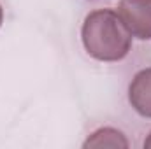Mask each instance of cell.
<instances>
[{"mask_svg":"<svg viewBox=\"0 0 151 149\" xmlns=\"http://www.w3.org/2000/svg\"><path fill=\"white\" fill-rule=\"evenodd\" d=\"M83 44L93 58L100 62H118L125 58L132 46V34L111 9H99L86 16L83 23Z\"/></svg>","mask_w":151,"mask_h":149,"instance_id":"6da1fadb","label":"cell"},{"mask_svg":"<svg viewBox=\"0 0 151 149\" xmlns=\"http://www.w3.org/2000/svg\"><path fill=\"white\" fill-rule=\"evenodd\" d=\"M118 14L134 37L151 39V0H119Z\"/></svg>","mask_w":151,"mask_h":149,"instance_id":"7a4b0ae2","label":"cell"},{"mask_svg":"<svg viewBox=\"0 0 151 149\" xmlns=\"http://www.w3.org/2000/svg\"><path fill=\"white\" fill-rule=\"evenodd\" d=\"M132 107L144 117H151V67L137 72L128 88Z\"/></svg>","mask_w":151,"mask_h":149,"instance_id":"3957f363","label":"cell"},{"mask_svg":"<svg viewBox=\"0 0 151 149\" xmlns=\"http://www.w3.org/2000/svg\"><path fill=\"white\" fill-rule=\"evenodd\" d=\"M127 146L128 142L123 137V133L113 128H102L84 142V148H127Z\"/></svg>","mask_w":151,"mask_h":149,"instance_id":"277c9868","label":"cell"},{"mask_svg":"<svg viewBox=\"0 0 151 149\" xmlns=\"http://www.w3.org/2000/svg\"><path fill=\"white\" fill-rule=\"evenodd\" d=\"M144 148H151V135L148 137V140L144 142Z\"/></svg>","mask_w":151,"mask_h":149,"instance_id":"5b68a950","label":"cell"},{"mask_svg":"<svg viewBox=\"0 0 151 149\" xmlns=\"http://www.w3.org/2000/svg\"><path fill=\"white\" fill-rule=\"evenodd\" d=\"M2 19H4V11H2V7H0V25H2Z\"/></svg>","mask_w":151,"mask_h":149,"instance_id":"8992f818","label":"cell"}]
</instances>
